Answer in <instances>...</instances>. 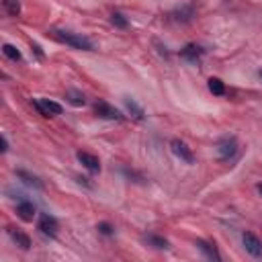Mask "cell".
<instances>
[{"mask_svg": "<svg viewBox=\"0 0 262 262\" xmlns=\"http://www.w3.org/2000/svg\"><path fill=\"white\" fill-rule=\"evenodd\" d=\"M51 37L53 39H58L60 43H66V45H70L74 49H84V51H90L92 49V41L84 35H80V33H70V31H51Z\"/></svg>", "mask_w": 262, "mask_h": 262, "instance_id": "obj_1", "label": "cell"}, {"mask_svg": "<svg viewBox=\"0 0 262 262\" xmlns=\"http://www.w3.org/2000/svg\"><path fill=\"white\" fill-rule=\"evenodd\" d=\"M217 154L222 160H229L238 154V142H236V137H222V140L217 142Z\"/></svg>", "mask_w": 262, "mask_h": 262, "instance_id": "obj_2", "label": "cell"}, {"mask_svg": "<svg viewBox=\"0 0 262 262\" xmlns=\"http://www.w3.org/2000/svg\"><path fill=\"white\" fill-rule=\"evenodd\" d=\"M33 105L37 107V111L43 115V117H56L62 115V105L56 101H49V99H37L33 101Z\"/></svg>", "mask_w": 262, "mask_h": 262, "instance_id": "obj_3", "label": "cell"}, {"mask_svg": "<svg viewBox=\"0 0 262 262\" xmlns=\"http://www.w3.org/2000/svg\"><path fill=\"white\" fill-rule=\"evenodd\" d=\"M94 113L99 115L101 119H109V121H121V119H123V115L117 111V109L111 107L109 103H105V101H96V105H94Z\"/></svg>", "mask_w": 262, "mask_h": 262, "instance_id": "obj_4", "label": "cell"}, {"mask_svg": "<svg viewBox=\"0 0 262 262\" xmlns=\"http://www.w3.org/2000/svg\"><path fill=\"white\" fill-rule=\"evenodd\" d=\"M37 227L43 236H49V238H56V233H58V222H56V217H51V215H41Z\"/></svg>", "mask_w": 262, "mask_h": 262, "instance_id": "obj_5", "label": "cell"}, {"mask_svg": "<svg viewBox=\"0 0 262 262\" xmlns=\"http://www.w3.org/2000/svg\"><path fill=\"white\" fill-rule=\"evenodd\" d=\"M242 242H244V248H246V252L248 254H252V256H262V242L254 236V233L250 231H246L244 236H242Z\"/></svg>", "mask_w": 262, "mask_h": 262, "instance_id": "obj_6", "label": "cell"}, {"mask_svg": "<svg viewBox=\"0 0 262 262\" xmlns=\"http://www.w3.org/2000/svg\"><path fill=\"white\" fill-rule=\"evenodd\" d=\"M170 148H172V151L174 154L181 158V160H185L187 164H192L195 162V156H192V150L183 142V140H172V144H170Z\"/></svg>", "mask_w": 262, "mask_h": 262, "instance_id": "obj_7", "label": "cell"}, {"mask_svg": "<svg viewBox=\"0 0 262 262\" xmlns=\"http://www.w3.org/2000/svg\"><path fill=\"white\" fill-rule=\"evenodd\" d=\"M76 158H78V162L82 164V166L88 168L90 172H99V170H101V162H99V158L92 156V154H88V151H78Z\"/></svg>", "mask_w": 262, "mask_h": 262, "instance_id": "obj_8", "label": "cell"}, {"mask_svg": "<svg viewBox=\"0 0 262 262\" xmlns=\"http://www.w3.org/2000/svg\"><path fill=\"white\" fill-rule=\"evenodd\" d=\"M199 250L209 258V260H215V262H219L222 260V256H219V252H217V248L213 246V244H209V242H205V240H197V244H195Z\"/></svg>", "mask_w": 262, "mask_h": 262, "instance_id": "obj_9", "label": "cell"}, {"mask_svg": "<svg viewBox=\"0 0 262 262\" xmlns=\"http://www.w3.org/2000/svg\"><path fill=\"white\" fill-rule=\"evenodd\" d=\"M17 215L23 219V222H33V217H35V207H33V203L21 201L19 207H17Z\"/></svg>", "mask_w": 262, "mask_h": 262, "instance_id": "obj_10", "label": "cell"}, {"mask_svg": "<svg viewBox=\"0 0 262 262\" xmlns=\"http://www.w3.org/2000/svg\"><path fill=\"white\" fill-rule=\"evenodd\" d=\"M8 233H10L12 242H15L19 248H23V250H29V248H31V240H29V236H27V233H23L19 229H8Z\"/></svg>", "mask_w": 262, "mask_h": 262, "instance_id": "obj_11", "label": "cell"}, {"mask_svg": "<svg viewBox=\"0 0 262 262\" xmlns=\"http://www.w3.org/2000/svg\"><path fill=\"white\" fill-rule=\"evenodd\" d=\"M144 242L148 246H154L158 250H168V240L162 238V236H156V233H146L144 236Z\"/></svg>", "mask_w": 262, "mask_h": 262, "instance_id": "obj_12", "label": "cell"}, {"mask_svg": "<svg viewBox=\"0 0 262 262\" xmlns=\"http://www.w3.org/2000/svg\"><path fill=\"white\" fill-rule=\"evenodd\" d=\"M192 15H195V6H192V4H187V6H181L178 10H174V12H172V19L185 23V21H190Z\"/></svg>", "mask_w": 262, "mask_h": 262, "instance_id": "obj_13", "label": "cell"}, {"mask_svg": "<svg viewBox=\"0 0 262 262\" xmlns=\"http://www.w3.org/2000/svg\"><path fill=\"white\" fill-rule=\"evenodd\" d=\"M181 56L185 58V60H188V62H197L201 56H203V49L199 47V45H187L185 49H181Z\"/></svg>", "mask_w": 262, "mask_h": 262, "instance_id": "obj_14", "label": "cell"}, {"mask_svg": "<svg viewBox=\"0 0 262 262\" xmlns=\"http://www.w3.org/2000/svg\"><path fill=\"white\" fill-rule=\"evenodd\" d=\"M123 103H125L127 111H129L137 121H142V119H144V109H142L140 105H137V103L131 99V96H125V99H123Z\"/></svg>", "mask_w": 262, "mask_h": 262, "instance_id": "obj_15", "label": "cell"}, {"mask_svg": "<svg viewBox=\"0 0 262 262\" xmlns=\"http://www.w3.org/2000/svg\"><path fill=\"white\" fill-rule=\"evenodd\" d=\"M2 53H4V56L8 58V60H12V62H21V51L15 47V45H10V43H4L2 45Z\"/></svg>", "mask_w": 262, "mask_h": 262, "instance_id": "obj_16", "label": "cell"}, {"mask_svg": "<svg viewBox=\"0 0 262 262\" xmlns=\"http://www.w3.org/2000/svg\"><path fill=\"white\" fill-rule=\"evenodd\" d=\"M207 86H209V90L217 96H222L225 92V86H224V82L219 80V78H209V82H207Z\"/></svg>", "mask_w": 262, "mask_h": 262, "instance_id": "obj_17", "label": "cell"}, {"mask_svg": "<svg viewBox=\"0 0 262 262\" xmlns=\"http://www.w3.org/2000/svg\"><path fill=\"white\" fill-rule=\"evenodd\" d=\"M17 176H19V178H23V181H25L27 185H31V187H37V188H43V185L39 183V178H37V176H33V174H29V172H25V170H19V172H17Z\"/></svg>", "mask_w": 262, "mask_h": 262, "instance_id": "obj_18", "label": "cell"}, {"mask_svg": "<svg viewBox=\"0 0 262 262\" xmlns=\"http://www.w3.org/2000/svg\"><path fill=\"white\" fill-rule=\"evenodd\" d=\"M66 99L70 101L72 105H76V107H80V105L86 103V101H84V94H82V92H76V90H68V92H66Z\"/></svg>", "mask_w": 262, "mask_h": 262, "instance_id": "obj_19", "label": "cell"}, {"mask_svg": "<svg viewBox=\"0 0 262 262\" xmlns=\"http://www.w3.org/2000/svg\"><path fill=\"white\" fill-rule=\"evenodd\" d=\"M4 8L8 10V15L17 17L21 12V2H19V0H4Z\"/></svg>", "mask_w": 262, "mask_h": 262, "instance_id": "obj_20", "label": "cell"}, {"mask_svg": "<svg viewBox=\"0 0 262 262\" xmlns=\"http://www.w3.org/2000/svg\"><path fill=\"white\" fill-rule=\"evenodd\" d=\"M111 23L115 25V27H119V29H127V19L125 17H123L121 15V12H113V15H111Z\"/></svg>", "mask_w": 262, "mask_h": 262, "instance_id": "obj_21", "label": "cell"}, {"mask_svg": "<svg viewBox=\"0 0 262 262\" xmlns=\"http://www.w3.org/2000/svg\"><path fill=\"white\" fill-rule=\"evenodd\" d=\"M96 229H99L101 233H105V236H111V233H113V225L111 224H99Z\"/></svg>", "mask_w": 262, "mask_h": 262, "instance_id": "obj_22", "label": "cell"}, {"mask_svg": "<svg viewBox=\"0 0 262 262\" xmlns=\"http://www.w3.org/2000/svg\"><path fill=\"white\" fill-rule=\"evenodd\" d=\"M33 49H35V53H37V56H39V58H43V53H41V47H39L37 43H33Z\"/></svg>", "mask_w": 262, "mask_h": 262, "instance_id": "obj_23", "label": "cell"}, {"mask_svg": "<svg viewBox=\"0 0 262 262\" xmlns=\"http://www.w3.org/2000/svg\"><path fill=\"white\" fill-rule=\"evenodd\" d=\"M0 150H2V151L8 150V142H6V137H4V135H2V148H0Z\"/></svg>", "mask_w": 262, "mask_h": 262, "instance_id": "obj_24", "label": "cell"}, {"mask_svg": "<svg viewBox=\"0 0 262 262\" xmlns=\"http://www.w3.org/2000/svg\"><path fill=\"white\" fill-rule=\"evenodd\" d=\"M256 188H258V192H260V195H262V185H258Z\"/></svg>", "mask_w": 262, "mask_h": 262, "instance_id": "obj_25", "label": "cell"}]
</instances>
